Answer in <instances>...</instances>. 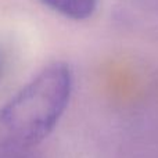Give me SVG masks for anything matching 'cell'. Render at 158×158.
Returning <instances> with one entry per match:
<instances>
[{"mask_svg":"<svg viewBox=\"0 0 158 158\" xmlns=\"http://www.w3.org/2000/svg\"><path fill=\"white\" fill-rule=\"evenodd\" d=\"M72 87L68 64L44 67L0 108L2 144L29 150L46 139L63 117Z\"/></svg>","mask_w":158,"mask_h":158,"instance_id":"6da1fadb","label":"cell"},{"mask_svg":"<svg viewBox=\"0 0 158 158\" xmlns=\"http://www.w3.org/2000/svg\"><path fill=\"white\" fill-rule=\"evenodd\" d=\"M42 4L65 18L82 21L93 15L98 0H40Z\"/></svg>","mask_w":158,"mask_h":158,"instance_id":"7a4b0ae2","label":"cell"},{"mask_svg":"<svg viewBox=\"0 0 158 158\" xmlns=\"http://www.w3.org/2000/svg\"><path fill=\"white\" fill-rule=\"evenodd\" d=\"M0 158H35L29 150L11 147L7 144H0Z\"/></svg>","mask_w":158,"mask_h":158,"instance_id":"3957f363","label":"cell"},{"mask_svg":"<svg viewBox=\"0 0 158 158\" xmlns=\"http://www.w3.org/2000/svg\"><path fill=\"white\" fill-rule=\"evenodd\" d=\"M4 67H6V57H4L3 50L0 49V77H2L3 72H4Z\"/></svg>","mask_w":158,"mask_h":158,"instance_id":"277c9868","label":"cell"}]
</instances>
